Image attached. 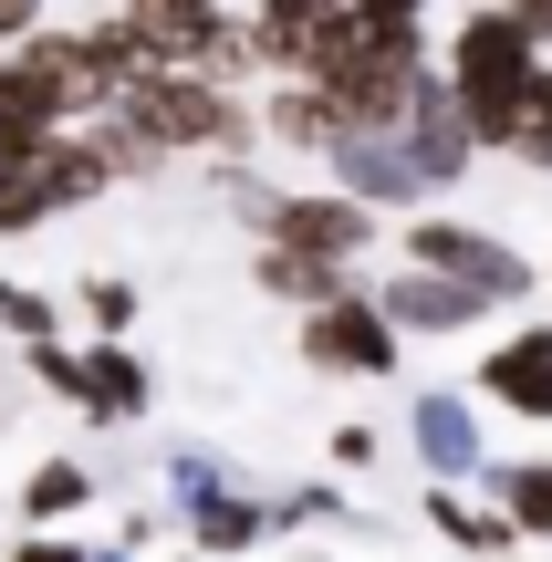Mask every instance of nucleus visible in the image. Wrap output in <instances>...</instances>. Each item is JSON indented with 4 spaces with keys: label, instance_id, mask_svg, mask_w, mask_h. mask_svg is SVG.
<instances>
[{
    "label": "nucleus",
    "instance_id": "13",
    "mask_svg": "<svg viewBox=\"0 0 552 562\" xmlns=\"http://www.w3.org/2000/svg\"><path fill=\"white\" fill-rule=\"evenodd\" d=\"M83 406H104V417H136V406H146V364L125 355V344H94V364H83Z\"/></svg>",
    "mask_w": 552,
    "mask_h": 562
},
{
    "label": "nucleus",
    "instance_id": "12",
    "mask_svg": "<svg viewBox=\"0 0 552 562\" xmlns=\"http://www.w3.org/2000/svg\"><path fill=\"white\" fill-rule=\"evenodd\" d=\"M83 501H94V469H74V459H42L21 480V521H74Z\"/></svg>",
    "mask_w": 552,
    "mask_h": 562
},
{
    "label": "nucleus",
    "instance_id": "19",
    "mask_svg": "<svg viewBox=\"0 0 552 562\" xmlns=\"http://www.w3.org/2000/svg\"><path fill=\"white\" fill-rule=\"evenodd\" d=\"M500 11L521 21V42H532V53H552V0H500Z\"/></svg>",
    "mask_w": 552,
    "mask_h": 562
},
{
    "label": "nucleus",
    "instance_id": "14",
    "mask_svg": "<svg viewBox=\"0 0 552 562\" xmlns=\"http://www.w3.org/2000/svg\"><path fill=\"white\" fill-rule=\"evenodd\" d=\"M261 531H271V510H250V501H199L188 542H199V552H250Z\"/></svg>",
    "mask_w": 552,
    "mask_h": 562
},
{
    "label": "nucleus",
    "instance_id": "8",
    "mask_svg": "<svg viewBox=\"0 0 552 562\" xmlns=\"http://www.w3.org/2000/svg\"><path fill=\"white\" fill-rule=\"evenodd\" d=\"M417 459L438 469V480H470L480 469V427H470V396H417Z\"/></svg>",
    "mask_w": 552,
    "mask_h": 562
},
{
    "label": "nucleus",
    "instance_id": "18",
    "mask_svg": "<svg viewBox=\"0 0 552 562\" xmlns=\"http://www.w3.org/2000/svg\"><path fill=\"white\" fill-rule=\"evenodd\" d=\"M354 21H375V32H417V11H428V0H345Z\"/></svg>",
    "mask_w": 552,
    "mask_h": 562
},
{
    "label": "nucleus",
    "instance_id": "7",
    "mask_svg": "<svg viewBox=\"0 0 552 562\" xmlns=\"http://www.w3.org/2000/svg\"><path fill=\"white\" fill-rule=\"evenodd\" d=\"M480 396H500V406H521V417L552 427V323H532V334L480 355Z\"/></svg>",
    "mask_w": 552,
    "mask_h": 562
},
{
    "label": "nucleus",
    "instance_id": "4",
    "mask_svg": "<svg viewBox=\"0 0 552 562\" xmlns=\"http://www.w3.org/2000/svg\"><path fill=\"white\" fill-rule=\"evenodd\" d=\"M396 355H407V344L386 334L365 281H354L345 302H324V313H303V364L313 375H396Z\"/></svg>",
    "mask_w": 552,
    "mask_h": 562
},
{
    "label": "nucleus",
    "instance_id": "5",
    "mask_svg": "<svg viewBox=\"0 0 552 562\" xmlns=\"http://www.w3.org/2000/svg\"><path fill=\"white\" fill-rule=\"evenodd\" d=\"M375 313H386V334L407 344V334H470L491 302H480V292H459V281H438V271H396L386 292H375Z\"/></svg>",
    "mask_w": 552,
    "mask_h": 562
},
{
    "label": "nucleus",
    "instance_id": "20",
    "mask_svg": "<svg viewBox=\"0 0 552 562\" xmlns=\"http://www.w3.org/2000/svg\"><path fill=\"white\" fill-rule=\"evenodd\" d=\"M324 11H345V0H261V21H282V32H303V21H324Z\"/></svg>",
    "mask_w": 552,
    "mask_h": 562
},
{
    "label": "nucleus",
    "instance_id": "16",
    "mask_svg": "<svg viewBox=\"0 0 552 562\" xmlns=\"http://www.w3.org/2000/svg\"><path fill=\"white\" fill-rule=\"evenodd\" d=\"M0 323H11L21 344H63V334H53V302H42V292H21L11 271H0Z\"/></svg>",
    "mask_w": 552,
    "mask_h": 562
},
{
    "label": "nucleus",
    "instance_id": "11",
    "mask_svg": "<svg viewBox=\"0 0 552 562\" xmlns=\"http://www.w3.org/2000/svg\"><path fill=\"white\" fill-rule=\"evenodd\" d=\"M428 531H438V542H459V552H480V562L511 552V521H500V510H470L459 490H428Z\"/></svg>",
    "mask_w": 552,
    "mask_h": 562
},
{
    "label": "nucleus",
    "instance_id": "10",
    "mask_svg": "<svg viewBox=\"0 0 552 562\" xmlns=\"http://www.w3.org/2000/svg\"><path fill=\"white\" fill-rule=\"evenodd\" d=\"M491 490H500V521H511V542H552V459L491 469Z\"/></svg>",
    "mask_w": 552,
    "mask_h": 562
},
{
    "label": "nucleus",
    "instance_id": "3",
    "mask_svg": "<svg viewBox=\"0 0 552 562\" xmlns=\"http://www.w3.org/2000/svg\"><path fill=\"white\" fill-rule=\"evenodd\" d=\"M407 271L459 281V292H480L491 313H500V302H532V281H542L511 240H491V229H470V220H428V209L407 220Z\"/></svg>",
    "mask_w": 552,
    "mask_h": 562
},
{
    "label": "nucleus",
    "instance_id": "9",
    "mask_svg": "<svg viewBox=\"0 0 552 562\" xmlns=\"http://www.w3.org/2000/svg\"><path fill=\"white\" fill-rule=\"evenodd\" d=\"M250 281H261V292H282V302H303V313H324V302H345V292H354V271L303 261V250H261V261H250Z\"/></svg>",
    "mask_w": 552,
    "mask_h": 562
},
{
    "label": "nucleus",
    "instance_id": "2",
    "mask_svg": "<svg viewBox=\"0 0 552 562\" xmlns=\"http://www.w3.org/2000/svg\"><path fill=\"white\" fill-rule=\"evenodd\" d=\"M240 209L261 220V250H303V261H334V271L375 240V209H354L345 188H240Z\"/></svg>",
    "mask_w": 552,
    "mask_h": 562
},
{
    "label": "nucleus",
    "instance_id": "17",
    "mask_svg": "<svg viewBox=\"0 0 552 562\" xmlns=\"http://www.w3.org/2000/svg\"><path fill=\"white\" fill-rule=\"evenodd\" d=\"M83 313H94L104 334H125V323H136V292H125V281H83Z\"/></svg>",
    "mask_w": 552,
    "mask_h": 562
},
{
    "label": "nucleus",
    "instance_id": "23",
    "mask_svg": "<svg viewBox=\"0 0 552 562\" xmlns=\"http://www.w3.org/2000/svg\"><path fill=\"white\" fill-rule=\"evenodd\" d=\"M21 562H94V552H74V542H32Z\"/></svg>",
    "mask_w": 552,
    "mask_h": 562
},
{
    "label": "nucleus",
    "instance_id": "6",
    "mask_svg": "<svg viewBox=\"0 0 552 562\" xmlns=\"http://www.w3.org/2000/svg\"><path fill=\"white\" fill-rule=\"evenodd\" d=\"M334 167H345V199H354V209H417V199H438L396 136H354V146H334Z\"/></svg>",
    "mask_w": 552,
    "mask_h": 562
},
{
    "label": "nucleus",
    "instance_id": "15",
    "mask_svg": "<svg viewBox=\"0 0 552 562\" xmlns=\"http://www.w3.org/2000/svg\"><path fill=\"white\" fill-rule=\"evenodd\" d=\"M511 157H521V167H552V63H542L532 104H521V125H511Z\"/></svg>",
    "mask_w": 552,
    "mask_h": 562
},
{
    "label": "nucleus",
    "instance_id": "22",
    "mask_svg": "<svg viewBox=\"0 0 552 562\" xmlns=\"http://www.w3.org/2000/svg\"><path fill=\"white\" fill-rule=\"evenodd\" d=\"M334 469H375V427H334Z\"/></svg>",
    "mask_w": 552,
    "mask_h": 562
},
{
    "label": "nucleus",
    "instance_id": "1",
    "mask_svg": "<svg viewBox=\"0 0 552 562\" xmlns=\"http://www.w3.org/2000/svg\"><path fill=\"white\" fill-rule=\"evenodd\" d=\"M115 125L146 136L157 157H178V146H250V104L199 83V74H136L115 94Z\"/></svg>",
    "mask_w": 552,
    "mask_h": 562
},
{
    "label": "nucleus",
    "instance_id": "21",
    "mask_svg": "<svg viewBox=\"0 0 552 562\" xmlns=\"http://www.w3.org/2000/svg\"><path fill=\"white\" fill-rule=\"evenodd\" d=\"M42 32V0H0V42H11V53H21V42H32Z\"/></svg>",
    "mask_w": 552,
    "mask_h": 562
}]
</instances>
